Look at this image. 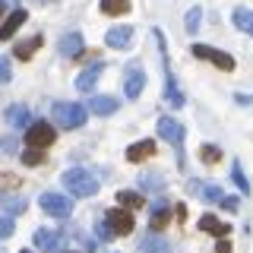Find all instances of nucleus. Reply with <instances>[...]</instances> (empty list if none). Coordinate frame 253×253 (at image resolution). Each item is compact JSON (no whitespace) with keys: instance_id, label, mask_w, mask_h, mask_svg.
Wrapping results in <instances>:
<instances>
[{"instance_id":"26","label":"nucleus","mask_w":253,"mask_h":253,"mask_svg":"<svg viewBox=\"0 0 253 253\" xmlns=\"http://www.w3.org/2000/svg\"><path fill=\"white\" fill-rule=\"evenodd\" d=\"M139 187L158 193V190H165V177H158V174H142V177H139Z\"/></svg>"},{"instance_id":"9","label":"nucleus","mask_w":253,"mask_h":253,"mask_svg":"<svg viewBox=\"0 0 253 253\" xmlns=\"http://www.w3.org/2000/svg\"><path fill=\"white\" fill-rule=\"evenodd\" d=\"M108 228L114 234H130L133 231V212L130 209H108Z\"/></svg>"},{"instance_id":"19","label":"nucleus","mask_w":253,"mask_h":253,"mask_svg":"<svg viewBox=\"0 0 253 253\" xmlns=\"http://www.w3.org/2000/svg\"><path fill=\"white\" fill-rule=\"evenodd\" d=\"M231 22L241 32H247V35L253 38V10H247V6H234V13H231Z\"/></svg>"},{"instance_id":"28","label":"nucleus","mask_w":253,"mask_h":253,"mask_svg":"<svg viewBox=\"0 0 253 253\" xmlns=\"http://www.w3.org/2000/svg\"><path fill=\"white\" fill-rule=\"evenodd\" d=\"M231 177H234V184L241 187V193H250V184H247V177H244V171H241V165H231Z\"/></svg>"},{"instance_id":"24","label":"nucleus","mask_w":253,"mask_h":253,"mask_svg":"<svg viewBox=\"0 0 253 253\" xmlns=\"http://www.w3.org/2000/svg\"><path fill=\"white\" fill-rule=\"evenodd\" d=\"M130 10V0H101V13L108 16H124Z\"/></svg>"},{"instance_id":"40","label":"nucleus","mask_w":253,"mask_h":253,"mask_svg":"<svg viewBox=\"0 0 253 253\" xmlns=\"http://www.w3.org/2000/svg\"><path fill=\"white\" fill-rule=\"evenodd\" d=\"M0 253H6V250H3V247H0Z\"/></svg>"},{"instance_id":"5","label":"nucleus","mask_w":253,"mask_h":253,"mask_svg":"<svg viewBox=\"0 0 253 253\" xmlns=\"http://www.w3.org/2000/svg\"><path fill=\"white\" fill-rule=\"evenodd\" d=\"M38 206H42L47 215H54V218H70L73 215V200L63 196V193H42Z\"/></svg>"},{"instance_id":"33","label":"nucleus","mask_w":253,"mask_h":253,"mask_svg":"<svg viewBox=\"0 0 253 253\" xmlns=\"http://www.w3.org/2000/svg\"><path fill=\"white\" fill-rule=\"evenodd\" d=\"M16 146H19V142H16V136H13V133H6V136L0 139V149H3L6 155H13V152H16Z\"/></svg>"},{"instance_id":"29","label":"nucleus","mask_w":253,"mask_h":253,"mask_svg":"<svg viewBox=\"0 0 253 253\" xmlns=\"http://www.w3.org/2000/svg\"><path fill=\"white\" fill-rule=\"evenodd\" d=\"M200 155H203V162H206V165H215L218 158H221V149H218V146H203V149H200Z\"/></svg>"},{"instance_id":"41","label":"nucleus","mask_w":253,"mask_h":253,"mask_svg":"<svg viewBox=\"0 0 253 253\" xmlns=\"http://www.w3.org/2000/svg\"><path fill=\"white\" fill-rule=\"evenodd\" d=\"M22 253H32V250H22Z\"/></svg>"},{"instance_id":"11","label":"nucleus","mask_w":253,"mask_h":253,"mask_svg":"<svg viewBox=\"0 0 253 253\" xmlns=\"http://www.w3.org/2000/svg\"><path fill=\"white\" fill-rule=\"evenodd\" d=\"M57 51H60V57H79V54L85 51L83 32H67V35L57 42Z\"/></svg>"},{"instance_id":"36","label":"nucleus","mask_w":253,"mask_h":253,"mask_svg":"<svg viewBox=\"0 0 253 253\" xmlns=\"http://www.w3.org/2000/svg\"><path fill=\"white\" fill-rule=\"evenodd\" d=\"M98 237H105V241H111V237H117L111 228H105V225H98Z\"/></svg>"},{"instance_id":"12","label":"nucleus","mask_w":253,"mask_h":253,"mask_svg":"<svg viewBox=\"0 0 253 253\" xmlns=\"http://www.w3.org/2000/svg\"><path fill=\"white\" fill-rule=\"evenodd\" d=\"M168 221H171V203L168 200H155L152 209H149V225H152V231H162Z\"/></svg>"},{"instance_id":"23","label":"nucleus","mask_w":253,"mask_h":253,"mask_svg":"<svg viewBox=\"0 0 253 253\" xmlns=\"http://www.w3.org/2000/svg\"><path fill=\"white\" fill-rule=\"evenodd\" d=\"M117 203H121L124 209H142V206H146L142 193H133V190H121V193H117Z\"/></svg>"},{"instance_id":"32","label":"nucleus","mask_w":253,"mask_h":253,"mask_svg":"<svg viewBox=\"0 0 253 253\" xmlns=\"http://www.w3.org/2000/svg\"><path fill=\"white\" fill-rule=\"evenodd\" d=\"M13 79V70H10V60L6 57H0V85H6Z\"/></svg>"},{"instance_id":"13","label":"nucleus","mask_w":253,"mask_h":253,"mask_svg":"<svg viewBox=\"0 0 253 253\" xmlns=\"http://www.w3.org/2000/svg\"><path fill=\"white\" fill-rule=\"evenodd\" d=\"M105 44H108V47H117V51L130 47V44H133V29H130V26H114V29H108Z\"/></svg>"},{"instance_id":"21","label":"nucleus","mask_w":253,"mask_h":253,"mask_svg":"<svg viewBox=\"0 0 253 253\" xmlns=\"http://www.w3.org/2000/svg\"><path fill=\"white\" fill-rule=\"evenodd\" d=\"M6 124L16 126V130H26V126L32 124V117H29V111L22 105H13V108H6Z\"/></svg>"},{"instance_id":"27","label":"nucleus","mask_w":253,"mask_h":253,"mask_svg":"<svg viewBox=\"0 0 253 253\" xmlns=\"http://www.w3.org/2000/svg\"><path fill=\"white\" fill-rule=\"evenodd\" d=\"M22 165H29V168H38V165H44V152L42 149H26V152H22Z\"/></svg>"},{"instance_id":"1","label":"nucleus","mask_w":253,"mask_h":253,"mask_svg":"<svg viewBox=\"0 0 253 253\" xmlns=\"http://www.w3.org/2000/svg\"><path fill=\"white\" fill-rule=\"evenodd\" d=\"M60 180H63V187L70 190V196H95L98 193V180L85 168H70Z\"/></svg>"},{"instance_id":"2","label":"nucleus","mask_w":253,"mask_h":253,"mask_svg":"<svg viewBox=\"0 0 253 253\" xmlns=\"http://www.w3.org/2000/svg\"><path fill=\"white\" fill-rule=\"evenodd\" d=\"M54 121H57V126H63V130H76V126L85 124V117H89V111H85L83 105H76V101H57V105L51 108Z\"/></svg>"},{"instance_id":"3","label":"nucleus","mask_w":253,"mask_h":253,"mask_svg":"<svg viewBox=\"0 0 253 253\" xmlns=\"http://www.w3.org/2000/svg\"><path fill=\"white\" fill-rule=\"evenodd\" d=\"M155 42L162 47V57H165V98H168L171 108H184V95L177 92V83H174V73H171V63H168V47H165V32L155 29Z\"/></svg>"},{"instance_id":"20","label":"nucleus","mask_w":253,"mask_h":253,"mask_svg":"<svg viewBox=\"0 0 253 253\" xmlns=\"http://www.w3.org/2000/svg\"><path fill=\"white\" fill-rule=\"evenodd\" d=\"M42 47V35H32V38H26V42H19L13 47V57H19V60H32V54Z\"/></svg>"},{"instance_id":"10","label":"nucleus","mask_w":253,"mask_h":253,"mask_svg":"<svg viewBox=\"0 0 253 253\" xmlns=\"http://www.w3.org/2000/svg\"><path fill=\"white\" fill-rule=\"evenodd\" d=\"M60 241H63V231H57V228H38L35 231V247L44 253H57Z\"/></svg>"},{"instance_id":"38","label":"nucleus","mask_w":253,"mask_h":253,"mask_svg":"<svg viewBox=\"0 0 253 253\" xmlns=\"http://www.w3.org/2000/svg\"><path fill=\"white\" fill-rule=\"evenodd\" d=\"M6 13V3H3V0H0V16H3Z\"/></svg>"},{"instance_id":"8","label":"nucleus","mask_w":253,"mask_h":253,"mask_svg":"<svg viewBox=\"0 0 253 253\" xmlns=\"http://www.w3.org/2000/svg\"><path fill=\"white\" fill-rule=\"evenodd\" d=\"M142 89H146V73H142V67L139 63H133V67H126V83H124V92H126V98H139Z\"/></svg>"},{"instance_id":"6","label":"nucleus","mask_w":253,"mask_h":253,"mask_svg":"<svg viewBox=\"0 0 253 253\" xmlns=\"http://www.w3.org/2000/svg\"><path fill=\"white\" fill-rule=\"evenodd\" d=\"M193 54H196L200 60L215 63L218 70H225V73H231V70H234V57H231V54H225V51H218V47H209V44H193Z\"/></svg>"},{"instance_id":"16","label":"nucleus","mask_w":253,"mask_h":253,"mask_svg":"<svg viewBox=\"0 0 253 253\" xmlns=\"http://www.w3.org/2000/svg\"><path fill=\"white\" fill-rule=\"evenodd\" d=\"M155 155V142L152 139H142V142H133L126 149V162H146V158Z\"/></svg>"},{"instance_id":"31","label":"nucleus","mask_w":253,"mask_h":253,"mask_svg":"<svg viewBox=\"0 0 253 253\" xmlns=\"http://www.w3.org/2000/svg\"><path fill=\"white\" fill-rule=\"evenodd\" d=\"M16 231V225H13V218H6V215H0V241H6V237H13Z\"/></svg>"},{"instance_id":"7","label":"nucleus","mask_w":253,"mask_h":253,"mask_svg":"<svg viewBox=\"0 0 253 253\" xmlns=\"http://www.w3.org/2000/svg\"><path fill=\"white\" fill-rule=\"evenodd\" d=\"M158 136H162L165 142H171V146L184 149V124H177L174 117L162 114V117H158Z\"/></svg>"},{"instance_id":"35","label":"nucleus","mask_w":253,"mask_h":253,"mask_svg":"<svg viewBox=\"0 0 253 253\" xmlns=\"http://www.w3.org/2000/svg\"><path fill=\"white\" fill-rule=\"evenodd\" d=\"M16 184H19V180H16V174H0V187H3V190H13Z\"/></svg>"},{"instance_id":"25","label":"nucleus","mask_w":253,"mask_h":253,"mask_svg":"<svg viewBox=\"0 0 253 253\" xmlns=\"http://www.w3.org/2000/svg\"><path fill=\"white\" fill-rule=\"evenodd\" d=\"M0 206H3V212H10V215L26 212V200H19V196H3V200H0Z\"/></svg>"},{"instance_id":"30","label":"nucleus","mask_w":253,"mask_h":253,"mask_svg":"<svg viewBox=\"0 0 253 253\" xmlns=\"http://www.w3.org/2000/svg\"><path fill=\"white\" fill-rule=\"evenodd\" d=\"M200 19H203V10H200V6H190V13H187V32L200 29Z\"/></svg>"},{"instance_id":"17","label":"nucleus","mask_w":253,"mask_h":253,"mask_svg":"<svg viewBox=\"0 0 253 253\" xmlns=\"http://www.w3.org/2000/svg\"><path fill=\"white\" fill-rule=\"evenodd\" d=\"M26 10H13L10 16H6V22H3V26H0V42H6V38H13L16 35V29H19L22 26V22H26Z\"/></svg>"},{"instance_id":"4","label":"nucleus","mask_w":253,"mask_h":253,"mask_svg":"<svg viewBox=\"0 0 253 253\" xmlns=\"http://www.w3.org/2000/svg\"><path fill=\"white\" fill-rule=\"evenodd\" d=\"M54 139H57V130H54L47 121H35V124L26 126V142L32 149H47Z\"/></svg>"},{"instance_id":"18","label":"nucleus","mask_w":253,"mask_h":253,"mask_svg":"<svg viewBox=\"0 0 253 253\" xmlns=\"http://www.w3.org/2000/svg\"><path fill=\"white\" fill-rule=\"evenodd\" d=\"M139 253H171V244L155 231V234H149L146 241L139 244Z\"/></svg>"},{"instance_id":"14","label":"nucleus","mask_w":253,"mask_h":253,"mask_svg":"<svg viewBox=\"0 0 253 253\" xmlns=\"http://www.w3.org/2000/svg\"><path fill=\"white\" fill-rule=\"evenodd\" d=\"M101 70H105V63H92L89 70H83V73L76 76V89L79 92H92L95 83H98V76H101Z\"/></svg>"},{"instance_id":"15","label":"nucleus","mask_w":253,"mask_h":253,"mask_svg":"<svg viewBox=\"0 0 253 253\" xmlns=\"http://www.w3.org/2000/svg\"><path fill=\"white\" fill-rule=\"evenodd\" d=\"M117 108H121V101H117V98H111V95H95V98L89 101V111H92V114H98V117L114 114Z\"/></svg>"},{"instance_id":"22","label":"nucleus","mask_w":253,"mask_h":253,"mask_svg":"<svg viewBox=\"0 0 253 253\" xmlns=\"http://www.w3.org/2000/svg\"><path fill=\"white\" fill-rule=\"evenodd\" d=\"M200 228H203V231H209V234H215V237H225L228 231H231V225L218 221L215 215H203V218H200Z\"/></svg>"},{"instance_id":"39","label":"nucleus","mask_w":253,"mask_h":253,"mask_svg":"<svg viewBox=\"0 0 253 253\" xmlns=\"http://www.w3.org/2000/svg\"><path fill=\"white\" fill-rule=\"evenodd\" d=\"M3 3H16V0H3Z\"/></svg>"},{"instance_id":"34","label":"nucleus","mask_w":253,"mask_h":253,"mask_svg":"<svg viewBox=\"0 0 253 253\" xmlns=\"http://www.w3.org/2000/svg\"><path fill=\"white\" fill-rule=\"evenodd\" d=\"M218 206H221V209H228V212H237V206H241V203H237V196H221Z\"/></svg>"},{"instance_id":"37","label":"nucleus","mask_w":253,"mask_h":253,"mask_svg":"<svg viewBox=\"0 0 253 253\" xmlns=\"http://www.w3.org/2000/svg\"><path fill=\"white\" fill-rule=\"evenodd\" d=\"M215 253H231V244H228L225 237H221V241H218V247H215Z\"/></svg>"}]
</instances>
